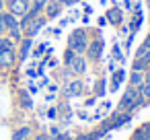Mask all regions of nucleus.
Listing matches in <instances>:
<instances>
[{
	"mask_svg": "<svg viewBox=\"0 0 150 140\" xmlns=\"http://www.w3.org/2000/svg\"><path fill=\"white\" fill-rule=\"evenodd\" d=\"M142 103H144V99H142L138 87H129V89L123 93L121 101H119V111H127V113H132V111H134L138 105H142Z\"/></svg>",
	"mask_w": 150,
	"mask_h": 140,
	"instance_id": "nucleus-1",
	"label": "nucleus"
},
{
	"mask_svg": "<svg viewBox=\"0 0 150 140\" xmlns=\"http://www.w3.org/2000/svg\"><path fill=\"white\" fill-rule=\"evenodd\" d=\"M86 48H88V43H86V33L82 31V29H76L72 35H70V50H74V52H86Z\"/></svg>",
	"mask_w": 150,
	"mask_h": 140,
	"instance_id": "nucleus-2",
	"label": "nucleus"
},
{
	"mask_svg": "<svg viewBox=\"0 0 150 140\" xmlns=\"http://www.w3.org/2000/svg\"><path fill=\"white\" fill-rule=\"evenodd\" d=\"M27 11H29V2H27V0H11V15L25 17Z\"/></svg>",
	"mask_w": 150,
	"mask_h": 140,
	"instance_id": "nucleus-3",
	"label": "nucleus"
},
{
	"mask_svg": "<svg viewBox=\"0 0 150 140\" xmlns=\"http://www.w3.org/2000/svg\"><path fill=\"white\" fill-rule=\"evenodd\" d=\"M129 119H132V113L123 111V113H117V115L113 117V122H109V126H111V130H115V128H121V126H125Z\"/></svg>",
	"mask_w": 150,
	"mask_h": 140,
	"instance_id": "nucleus-4",
	"label": "nucleus"
},
{
	"mask_svg": "<svg viewBox=\"0 0 150 140\" xmlns=\"http://www.w3.org/2000/svg\"><path fill=\"white\" fill-rule=\"evenodd\" d=\"M101 52H103V41L101 39H97V41H93L88 45V58L91 60H99L101 58Z\"/></svg>",
	"mask_w": 150,
	"mask_h": 140,
	"instance_id": "nucleus-5",
	"label": "nucleus"
},
{
	"mask_svg": "<svg viewBox=\"0 0 150 140\" xmlns=\"http://www.w3.org/2000/svg\"><path fill=\"white\" fill-rule=\"evenodd\" d=\"M134 140H150V122L142 124V126L134 132Z\"/></svg>",
	"mask_w": 150,
	"mask_h": 140,
	"instance_id": "nucleus-6",
	"label": "nucleus"
},
{
	"mask_svg": "<svg viewBox=\"0 0 150 140\" xmlns=\"http://www.w3.org/2000/svg\"><path fill=\"white\" fill-rule=\"evenodd\" d=\"M15 62V52L13 48H4L2 54H0V66H13Z\"/></svg>",
	"mask_w": 150,
	"mask_h": 140,
	"instance_id": "nucleus-7",
	"label": "nucleus"
},
{
	"mask_svg": "<svg viewBox=\"0 0 150 140\" xmlns=\"http://www.w3.org/2000/svg\"><path fill=\"white\" fill-rule=\"evenodd\" d=\"M70 66H72V70H74L76 74H82V72H86V60H84L82 56H76V58L70 62Z\"/></svg>",
	"mask_w": 150,
	"mask_h": 140,
	"instance_id": "nucleus-8",
	"label": "nucleus"
},
{
	"mask_svg": "<svg viewBox=\"0 0 150 140\" xmlns=\"http://www.w3.org/2000/svg\"><path fill=\"white\" fill-rule=\"evenodd\" d=\"M82 82L80 80H72L70 85H68V89H66V95L68 97H78V95H82Z\"/></svg>",
	"mask_w": 150,
	"mask_h": 140,
	"instance_id": "nucleus-9",
	"label": "nucleus"
},
{
	"mask_svg": "<svg viewBox=\"0 0 150 140\" xmlns=\"http://www.w3.org/2000/svg\"><path fill=\"white\" fill-rule=\"evenodd\" d=\"M45 25V21L43 19H37V21H33L29 27H27V37H35L39 31H41V27Z\"/></svg>",
	"mask_w": 150,
	"mask_h": 140,
	"instance_id": "nucleus-10",
	"label": "nucleus"
},
{
	"mask_svg": "<svg viewBox=\"0 0 150 140\" xmlns=\"http://www.w3.org/2000/svg\"><path fill=\"white\" fill-rule=\"evenodd\" d=\"M2 25L6 27V29H17L19 27V21H17V17L15 15H2Z\"/></svg>",
	"mask_w": 150,
	"mask_h": 140,
	"instance_id": "nucleus-11",
	"label": "nucleus"
},
{
	"mask_svg": "<svg viewBox=\"0 0 150 140\" xmlns=\"http://www.w3.org/2000/svg\"><path fill=\"white\" fill-rule=\"evenodd\" d=\"M31 134V130L27 128V126H23V128H19V130H15V134H13V138L11 140H27V136Z\"/></svg>",
	"mask_w": 150,
	"mask_h": 140,
	"instance_id": "nucleus-12",
	"label": "nucleus"
},
{
	"mask_svg": "<svg viewBox=\"0 0 150 140\" xmlns=\"http://www.w3.org/2000/svg\"><path fill=\"white\" fill-rule=\"evenodd\" d=\"M142 82H144V74L138 72V70H134V72L129 74V85H132V87H140Z\"/></svg>",
	"mask_w": 150,
	"mask_h": 140,
	"instance_id": "nucleus-13",
	"label": "nucleus"
},
{
	"mask_svg": "<svg viewBox=\"0 0 150 140\" xmlns=\"http://www.w3.org/2000/svg\"><path fill=\"white\" fill-rule=\"evenodd\" d=\"M60 9H62L60 2H50V4H47V17H50V19L58 17V15H60Z\"/></svg>",
	"mask_w": 150,
	"mask_h": 140,
	"instance_id": "nucleus-14",
	"label": "nucleus"
},
{
	"mask_svg": "<svg viewBox=\"0 0 150 140\" xmlns=\"http://www.w3.org/2000/svg\"><path fill=\"white\" fill-rule=\"evenodd\" d=\"M138 91H140V95H142V99L144 101H150V82H142L140 87H138Z\"/></svg>",
	"mask_w": 150,
	"mask_h": 140,
	"instance_id": "nucleus-15",
	"label": "nucleus"
},
{
	"mask_svg": "<svg viewBox=\"0 0 150 140\" xmlns=\"http://www.w3.org/2000/svg\"><path fill=\"white\" fill-rule=\"evenodd\" d=\"M29 50H31V37L23 39V43H21V60H25V58H27Z\"/></svg>",
	"mask_w": 150,
	"mask_h": 140,
	"instance_id": "nucleus-16",
	"label": "nucleus"
},
{
	"mask_svg": "<svg viewBox=\"0 0 150 140\" xmlns=\"http://www.w3.org/2000/svg\"><path fill=\"white\" fill-rule=\"evenodd\" d=\"M123 78H125V72H123V70L115 72V74H113V87H111V89H113V91H117V87L123 82Z\"/></svg>",
	"mask_w": 150,
	"mask_h": 140,
	"instance_id": "nucleus-17",
	"label": "nucleus"
},
{
	"mask_svg": "<svg viewBox=\"0 0 150 140\" xmlns=\"http://www.w3.org/2000/svg\"><path fill=\"white\" fill-rule=\"evenodd\" d=\"M19 99H21L23 107H27V109H31V107H33V103H31V97H29V93H27V91H21V93H19Z\"/></svg>",
	"mask_w": 150,
	"mask_h": 140,
	"instance_id": "nucleus-18",
	"label": "nucleus"
},
{
	"mask_svg": "<svg viewBox=\"0 0 150 140\" xmlns=\"http://www.w3.org/2000/svg\"><path fill=\"white\" fill-rule=\"evenodd\" d=\"M101 134H103V132L99 130V132H93V134H84V136H78L76 140H97V138H99Z\"/></svg>",
	"mask_w": 150,
	"mask_h": 140,
	"instance_id": "nucleus-19",
	"label": "nucleus"
},
{
	"mask_svg": "<svg viewBox=\"0 0 150 140\" xmlns=\"http://www.w3.org/2000/svg\"><path fill=\"white\" fill-rule=\"evenodd\" d=\"M4 48H13V43H11V39H2V37H0V54H2Z\"/></svg>",
	"mask_w": 150,
	"mask_h": 140,
	"instance_id": "nucleus-20",
	"label": "nucleus"
},
{
	"mask_svg": "<svg viewBox=\"0 0 150 140\" xmlns=\"http://www.w3.org/2000/svg\"><path fill=\"white\" fill-rule=\"evenodd\" d=\"M74 54H76V52H74V50H68V52H66V58H64V60H66V64H70V62H72V60H74V58H76V56H74Z\"/></svg>",
	"mask_w": 150,
	"mask_h": 140,
	"instance_id": "nucleus-21",
	"label": "nucleus"
},
{
	"mask_svg": "<svg viewBox=\"0 0 150 140\" xmlns=\"http://www.w3.org/2000/svg\"><path fill=\"white\" fill-rule=\"evenodd\" d=\"M45 2H47V0H33V6H35L37 11H41V9L45 6Z\"/></svg>",
	"mask_w": 150,
	"mask_h": 140,
	"instance_id": "nucleus-22",
	"label": "nucleus"
},
{
	"mask_svg": "<svg viewBox=\"0 0 150 140\" xmlns=\"http://www.w3.org/2000/svg\"><path fill=\"white\" fill-rule=\"evenodd\" d=\"M56 115H58L56 109H50V111H47V117H50V119H56Z\"/></svg>",
	"mask_w": 150,
	"mask_h": 140,
	"instance_id": "nucleus-23",
	"label": "nucleus"
},
{
	"mask_svg": "<svg viewBox=\"0 0 150 140\" xmlns=\"http://www.w3.org/2000/svg\"><path fill=\"white\" fill-rule=\"evenodd\" d=\"M50 134H52V136H58V134H60V128H58V126H52Z\"/></svg>",
	"mask_w": 150,
	"mask_h": 140,
	"instance_id": "nucleus-24",
	"label": "nucleus"
},
{
	"mask_svg": "<svg viewBox=\"0 0 150 140\" xmlns=\"http://www.w3.org/2000/svg\"><path fill=\"white\" fill-rule=\"evenodd\" d=\"M52 136H47V134H39V136H35V140H50Z\"/></svg>",
	"mask_w": 150,
	"mask_h": 140,
	"instance_id": "nucleus-25",
	"label": "nucleus"
},
{
	"mask_svg": "<svg viewBox=\"0 0 150 140\" xmlns=\"http://www.w3.org/2000/svg\"><path fill=\"white\" fill-rule=\"evenodd\" d=\"M64 4H74V2H78V0H62Z\"/></svg>",
	"mask_w": 150,
	"mask_h": 140,
	"instance_id": "nucleus-26",
	"label": "nucleus"
},
{
	"mask_svg": "<svg viewBox=\"0 0 150 140\" xmlns=\"http://www.w3.org/2000/svg\"><path fill=\"white\" fill-rule=\"evenodd\" d=\"M4 29V25H2V15H0V31H2Z\"/></svg>",
	"mask_w": 150,
	"mask_h": 140,
	"instance_id": "nucleus-27",
	"label": "nucleus"
},
{
	"mask_svg": "<svg viewBox=\"0 0 150 140\" xmlns=\"http://www.w3.org/2000/svg\"><path fill=\"white\" fill-rule=\"evenodd\" d=\"M0 11H2V0H0Z\"/></svg>",
	"mask_w": 150,
	"mask_h": 140,
	"instance_id": "nucleus-28",
	"label": "nucleus"
}]
</instances>
